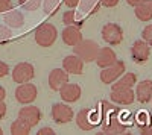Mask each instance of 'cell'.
<instances>
[{
    "label": "cell",
    "mask_w": 152,
    "mask_h": 135,
    "mask_svg": "<svg viewBox=\"0 0 152 135\" xmlns=\"http://www.w3.org/2000/svg\"><path fill=\"white\" fill-rule=\"evenodd\" d=\"M151 103H152V99H151Z\"/></svg>",
    "instance_id": "obj_39"
},
{
    "label": "cell",
    "mask_w": 152,
    "mask_h": 135,
    "mask_svg": "<svg viewBox=\"0 0 152 135\" xmlns=\"http://www.w3.org/2000/svg\"><path fill=\"white\" fill-rule=\"evenodd\" d=\"M142 134H143V135H152V123L143 125V126H142Z\"/></svg>",
    "instance_id": "obj_34"
},
{
    "label": "cell",
    "mask_w": 152,
    "mask_h": 135,
    "mask_svg": "<svg viewBox=\"0 0 152 135\" xmlns=\"http://www.w3.org/2000/svg\"><path fill=\"white\" fill-rule=\"evenodd\" d=\"M100 33H102V40L110 46H117L123 40V30L117 23H107Z\"/></svg>",
    "instance_id": "obj_7"
},
{
    "label": "cell",
    "mask_w": 152,
    "mask_h": 135,
    "mask_svg": "<svg viewBox=\"0 0 152 135\" xmlns=\"http://www.w3.org/2000/svg\"><path fill=\"white\" fill-rule=\"evenodd\" d=\"M125 70H126L125 62H123V61H119V59H117L113 65L102 68L99 78H100V81H102L104 83L110 85V83H113V82H116V81L123 75V73H125Z\"/></svg>",
    "instance_id": "obj_5"
},
{
    "label": "cell",
    "mask_w": 152,
    "mask_h": 135,
    "mask_svg": "<svg viewBox=\"0 0 152 135\" xmlns=\"http://www.w3.org/2000/svg\"><path fill=\"white\" fill-rule=\"evenodd\" d=\"M50 115H52L53 121L58 125H66L70 123V121L75 118V112H73V108L70 105L64 103H53L52 109H50Z\"/></svg>",
    "instance_id": "obj_3"
},
{
    "label": "cell",
    "mask_w": 152,
    "mask_h": 135,
    "mask_svg": "<svg viewBox=\"0 0 152 135\" xmlns=\"http://www.w3.org/2000/svg\"><path fill=\"white\" fill-rule=\"evenodd\" d=\"M84 61L78 55H69L62 59V68H64L69 75H82L84 71Z\"/></svg>",
    "instance_id": "obj_14"
},
{
    "label": "cell",
    "mask_w": 152,
    "mask_h": 135,
    "mask_svg": "<svg viewBox=\"0 0 152 135\" xmlns=\"http://www.w3.org/2000/svg\"><path fill=\"white\" fill-rule=\"evenodd\" d=\"M105 132L107 134H116V135L117 134H125L126 132V126L119 120L117 115H111L110 121L105 126Z\"/></svg>",
    "instance_id": "obj_21"
},
{
    "label": "cell",
    "mask_w": 152,
    "mask_h": 135,
    "mask_svg": "<svg viewBox=\"0 0 152 135\" xmlns=\"http://www.w3.org/2000/svg\"><path fill=\"white\" fill-rule=\"evenodd\" d=\"M58 38V30L52 23H41L35 29V43L40 47L53 46Z\"/></svg>",
    "instance_id": "obj_1"
},
{
    "label": "cell",
    "mask_w": 152,
    "mask_h": 135,
    "mask_svg": "<svg viewBox=\"0 0 152 135\" xmlns=\"http://www.w3.org/2000/svg\"><path fill=\"white\" fill-rule=\"evenodd\" d=\"M31 126L26 123V121H23L21 118H17L15 121H12L11 123V135H29L31 134Z\"/></svg>",
    "instance_id": "obj_22"
},
{
    "label": "cell",
    "mask_w": 152,
    "mask_h": 135,
    "mask_svg": "<svg viewBox=\"0 0 152 135\" xmlns=\"http://www.w3.org/2000/svg\"><path fill=\"white\" fill-rule=\"evenodd\" d=\"M12 0H0V14H5V12L12 9Z\"/></svg>",
    "instance_id": "obj_29"
},
{
    "label": "cell",
    "mask_w": 152,
    "mask_h": 135,
    "mask_svg": "<svg viewBox=\"0 0 152 135\" xmlns=\"http://www.w3.org/2000/svg\"><path fill=\"white\" fill-rule=\"evenodd\" d=\"M135 82H137V75H135V73H126L125 71L116 82H113L111 90H117V88H134Z\"/></svg>",
    "instance_id": "obj_20"
},
{
    "label": "cell",
    "mask_w": 152,
    "mask_h": 135,
    "mask_svg": "<svg viewBox=\"0 0 152 135\" xmlns=\"http://www.w3.org/2000/svg\"><path fill=\"white\" fill-rule=\"evenodd\" d=\"M6 111H8V108H6V103L0 102V120L6 117Z\"/></svg>",
    "instance_id": "obj_35"
},
{
    "label": "cell",
    "mask_w": 152,
    "mask_h": 135,
    "mask_svg": "<svg viewBox=\"0 0 152 135\" xmlns=\"http://www.w3.org/2000/svg\"><path fill=\"white\" fill-rule=\"evenodd\" d=\"M5 99H6V90L0 85V102H3Z\"/></svg>",
    "instance_id": "obj_36"
},
{
    "label": "cell",
    "mask_w": 152,
    "mask_h": 135,
    "mask_svg": "<svg viewBox=\"0 0 152 135\" xmlns=\"http://www.w3.org/2000/svg\"><path fill=\"white\" fill-rule=\"evenodd\" d=\"M59 2L61 0H43L41 6H43L44 14L46 15H53L59 8Z\"/></svg>",
    "instance_id": "obj_24"
},
{
    "label": "cell",
    "mask_w": 152,
    "mask_h": 135,
    "mask_svg": "<svg viewBox=\"0 0 152 135\" xmlns=\"http://www.w3.org/2000/svg\"><path fill=\"white\" fill-rule=\"evenodd\" d=\"M37 96H38V90L31 82L18 83V87L15 88V100L21 105L34 103L37 100Z\"/></svg>",
    "instance_id": "obj_4"
},
{
    "label": "cell",
    "mask_w": 152,
    "mask_h": 135,
    "mask_svg": "<svg viewBox=\"0 0 152 135\" xmlns=\"http://www.w3.org/2000/svg\"><path fill=\"white\" fill-rule=\"evenodd\" d=\"M99 44L94 40H84L73 47V53L78 55L84 62H94V59L99 53Z\"/></svg>",
    "instance_id": "obj_2"
},
{
    "label": "cell",
    "mask_w": 152,
    "mask_h": 135,
    "mask_svg": "<svg viewBox=\"0 0 152 135\" xmlns=\"http://www.w3.org/2000/svg\"><path fill=\"white\" fill-rule=\"evenodd\" d=\"M49 87L52 91H59L62 85H66L69 82V73L64 68H53L49 73Z\"/></svg>",
    "instance_id": "obj_13"
},
{
    "label": "cell",
    "mask_w": 152,
    "mask_h": 135,
    "mask_svg": "<svg viewBox=\"0 0 152 135\" xmlns=\"http://www.w3.org/2000/svg\"><path fill=\"white\" fill-rule=\"evenodd\" d=\"M75 121L82 131H91L96 128V120L93 118L91 109H81L78 114H75Z\"/></svg>",
    "instance_id": "obj_15"
},
{
    "label": "cell",
    "mask_w": 152,
    "mask_h": 135,
    "mask_svg": "<svg viewBox=\"0 0 152 135\" xmlns=\"http://www.w3.org/2000/svg\"><path fill=\"white\" fill-rule=\"evenodd\" d=\"M116 61H117V55H116V52H114L113 49H110V47H100L99 53H97V56L94 59V62L97 64V67L105 68V67L113 65Z\"/></svg>",
    "instance_id": "obj_16"
},
{
    "label": "cell",
    "mask_w": 152,
    "mask_h": 135,
    "mask_svg": "<svg viewBox=\"0 0 152 135\" xmlns=\"http://www.w3.org/2000/svg\"><path fill=\"white\" fill-rule=\"evenodd\" d=\"M12 38V30L8 26L0 24V44H5L6 41H9Z\"/></svg>",
    "instance_id": "obj_27"
},
{
    "label": "cell",
    "mask_w": 152,
    "mask_h": 135,
    "mask_svg": "<svg viewBox=\"0 0 152 135\" xmlns=\"http://www.w3.org/2000/svg\"><path fill=\"white\" fill-rule=\"evenodd\" d=\"M8 75H9V65L6 62H3V61H0V79Z\"/></svg>",
    "instance_id": "obj_30"
},
{
    "label": "cell",
    "mask_w": 152,
    "mask_h": 135,
    "mask_svg": "<svg viewBox=\"0 0 152 135\" xmlns=\"http://www.w3.org/2000/svg\"><path fill=\"white\" fill-rule=\"evenodd\" d=\"M135 99L140 103H149L152 99V81L146 79L138 82L135 88Z\"/></svg>",
    "instance_id": "obj_17"
},
{
    "label": "cell",
    "mask_w": 152,
    "mask_h": 135,
    "mask_svg": "<svg viewBox=\"0 0 152 135\" xmlns=\"http://www.w3.org/2000/svg\"><path fill=\"white\" fill-rule=\"evenodd\" d=\"M140 2H143V0H126V3H128L129 6H132V8H135Z\"/></svg>",
    "instance_id": "obj_37"
},
{
    "label": "cell",
    "mask_w": 152,
    "mask_h": 135,
    "mask_svg": "<svg viewBox=\"0 0 152 135\" xmlns=\"http://www.w3.org/2000/svg\"><path fill=\"white\" fill-rule=\"evenodd\" d=\"M142 40L146 41L149 46H152V24H148L142 30Z\"/></svg>",
    "instance_id": "obj_28"
},
{
    "label": "cell",
    "mask_w": 152,
    "mask_h": 135,
    "mask_svg": "<svg viewBox=\"0 0 152 135\" xmlns=\"http://www.w3.org/2000/svg\"><path fill=\"white\" fill-rule=\"evenodd\" d=\"M78 18H81V15L76 14L75 9H69V11H66L64 14H62V23H64L66 26L76 24L78 28H81V24L84 23V20H79V21H78Z\"/></svg>",
    "instance_id": "obj_23"
},
{
    "label": "cell",
    "mask_w": 152,
    "mask_h": 135,
    "mask_svg": "<svg viewBox=\"0 0 152 135\" xmlns=\"http://www.w3.org/2000/svg\"><path fill=\"white\" fill-rule=\"evenodd\" d=\"M0 135H3V129L2 128H0Z\"/></svg>",
    "instance_id": "obj_38"
},
{
    "label": "cell",
    "mask_w": 152,
    "mask_h": 135,
    "mask_svg": "<svg viewBox=\"0 0 152 135\" xmlns=\"http://www.w3.org/2000/svg\"><path fill=\"white\" fill-rule=\"evenodd\" d=\"M18 3L21 5V8H23L24 11L32 12V11H37L38 8L41 6L43 0H18Z\"/></svg>",
    "instance_id": "obj_25"
},
{
    "label": "cell",
    "mask_w": 152,
    "mask_h": 135,
    "mask_svg": "<svg viewBox=\"0 0 152 135\" xmlns=\"http://www.w3.org/2000/svg\"><path fill=\"white\" fill-rule=\"evenodd\" d=\"M111 102L122 105V106H129L135 100V93L132 88H117V90H111L110 94Z\"/></svg>",
    "instance_id": "obj_10"
},
{
    "label": "cell",
    "mask_w": 152,
    "mask_h": 135,
    "mask_svg": "<svg viewBox=\"0 0 152 135\" xmlns=\"http://www.w3.org/2000/svg\"><path fill=\"white\" fill-rule=\"evenodd\" d=\"M120 0H100V5L105 6V8H114L119 5Z\"/></svg>",
    "instance_id": "obj_31"
},
{
    "label": "cell",
    "mask_w": 152,
    "mask_h": 135,
    "mask_svg": "<svg viewBox=\"0 0 152 135\" xmlns=\"http://www.w3.org/2000/svg\"><path fill=\"white\" fill-rule=\"evenodd\" d=\"M61 38H62V43L69 47H75L76 44H79L82 41V32H81V28H78L76 24H70V26H66L61 32Z\"/></svg>",
    "instance_id": "obj_12"
},
{
    "label": "cell",
    "mask_w": 152,
    "mask_h": 135,
    "mask_svg": "<svg viewBox=\"0 0 152 135\" xmlns=\"http://www.w3.org/2000/svg\"><path fill=\"white\" fill-rule=\"evenodd\" d=\"M62 2H64V5L69 6L70 9H75L76 6H79V2H81V0H62Z\"/></svg>",
    "instance_id": "obj_33"
},
{
    "label": "cell",
    "mask_w": 152,
    "mask_h": 135,
    "mask_svg": "<svg viewBox=\"0 0 152 135\" xmlns=\"http://www.w3.org/2000/svg\"><path fill=\"white\" fill-rule=\"evenodd\" d=\"M3 20H5V24L11 29H18L24 24V17L20 11L17 9H11L8 12H5L3 15Z\"/></svg>",
    "instance_id": "obj_18"
},
{
    "label": "cell",
    "mask_w": 152,
    "mask_h": 135,
    "mask_svg": "<svg viewBox=\"0 0 152 135\" xmlns=\"http://www.w3.org/2000/svg\"><path fill=\"white\" fill-rule=\"evenodd\" d=\"M61 96V100L66 102V103H75L81 99V94H82V88L81 85L78 83H70L67 82L66 85H62L61 90L58 91Z\"/></svg>",
    "instance_id": "obj_11"
},
{
    "label": "cell",
    "mask_w": 152,
    "mask_h": 135,
    "mask_svg": "<svg viewBox=\"0 0 152 135\" xmlns=\"http://www.w3.org/2000/svg\"><path fill=\"white\" fill-rule=\"evenodd\" d=\"M97 3H99L97 0H81V2H79V8H81V11H82V12L91 14L93 8H94Z\"/></svg>",
    "instance_id": "obj_26"
},
{
    "label": "cell",
    "mask_w": 152,
    "mask_h": 135,
    "mask_svg": "<svg viewBox=\"0 0 152 135\" xmlns=\"http://www.w3.org/2000/svg\"><path fill=\"white\" fill-rule=\"evenodd\" d=\"M134 12H135V17L140 21L152 20V0H143V2H140L134 8Z\"/></svg>",
    "instance_id": "obj_19"
},
{
    "label": "cell",
    "mask_w": 152,
    "mask_h": 135,
    "mask_svg": "<svg viewBox=\"0 0 152 135\" xmlns=\"http://www.w3.org/2000/svg\"><path fill=\"white\" fill-rule=\"evenodd\" d=\"M151 56V46L143 41V40H137L131 46V58L134 62L137 64H145Z\"/></svg>",
    "instance_id": "obj_9"
},
{
    "label": "cell",
    "mask_w": 152,
    "mask_h": 135,
    "mask_svg": "<svg viewBox=\"0 0 152 135\" xmlns=\"http://www.w3.org/2000/svg\"><path fill=\"white\" fill-rule=\"evenodd\" d=\"M35 76V68L31 62H18L12 68V81L15 83L31 82Z\"/></svg>",
    "instance_id": "obj_6"
},
{
    "label": "cell",
    "mask_w": 152,
    "mask_h": 135,
    "mask_svg": "<svg viewBox=\"0 0 152 135\" xmlns=\"http://www.w3.org/2000/svg\"><path fill=\"white\" fill-rule=\"evenodd\" d=\"M38 135H55V131L50 128V126H44V128H41L40 131L37 132Z\"/></svg>",
    "instance_id": "obj_32"
},
{
    "label": "cell",
    "mask_w": 152,
    "mask_h": 135,
    "mask_svg": "<svg viewBox=\"0 0 152 135\" xmlns=\"http://www.w3.org/2000/svg\"><path fill=\"white\" fill-rule=\"evenodd\" d=\"M18 118L26 121L31 128H35L41 121V109L35 105H31V103L23 105L18 111Z\"/></svg>",
    "instance_id": "obj_8"
}]
</instances>
